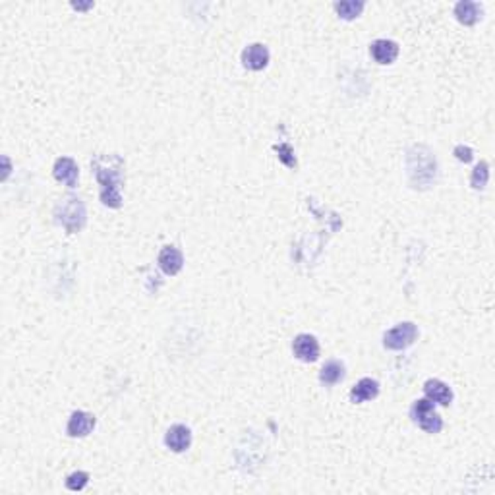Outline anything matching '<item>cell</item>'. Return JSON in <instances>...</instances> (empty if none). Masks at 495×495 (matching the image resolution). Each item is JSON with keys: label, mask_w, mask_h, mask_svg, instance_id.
<instances>
[{"label": "cell", "mask_w": 495, "mask_h": 495, "mask_svg": "<svg viewBox=\"0 0 495 495\" xmlns=\"http://www.w3.org/2000/svg\"><path fill=\"white\" fill-rule=\"evenodd\" d=\"M97 182L101 184V201L111 209L122 205V184H124V163L118 155H101L93 161Z\"/></svg>", "instance_id": "cell-1"}, {"label": "cell", "mask_w": 495, "mask_h": 495, "mask_svg": "<svg viewBox=\"0 0 495 495\" xmlns=\"http://www.w3.org/2000/svg\"><path fill=\"white\" fill-rule=\"evenodd\" d=\"M407 173L412 188L426 190L435 182L437 163L434 153L426 146H412L407 151Z\"/></svg>", "instance_id": "cell-2"}, {"label": "cell", "mask_w": 495, "mask_h": 495, "mask_svg": "<svg viewBox=\"0 0 495 495\" xmlns=\"http://www.w3.org/2000/svg\"><path fill=\"white\" fill-rule=\"evenodd\" d=\"M54 221L61 226H64V230L68 235L79 233L86 226L87 221V211L84 201L79 200L78 196H66L54 207Z\"/></svg>", "instance_id": "cell-3"}, {"label": "cell", "mask_w": 495, "mask_h": 495, "mask_svg": "<svg viewBox=\"0 0 495 495\" xmlns=\"http://www.w3.org/2000/svg\"><path fill=\"white\" fill-rule=\"evenodd\" d=\"M410 416L414 420V424H418L427 434H439L443 430V420L435 412L432 400H416L410 409Z\"/></svg>", "instance_id": "cell-4"}, {"label": "cell", "mask_w": 495, "mask_h": 495, "mask_svg": "<svg viewBox=\"0 0 495 495\" xmlns=\"http://www.w3.org/2000/svg\"><path fill=\"white\" fill-rule=\"evenodd\" d=\"M418 337V327L412 322L399 323L397 327L389 329L383 335V347L389 350H404L409 348Z\"/></svg>", "instance_id": "cell-5"}, {"label": "cell", "mask_w": 495, "mask_h": 495, "mask_svg": "<svg viewBox=\"0 0 495 495\" xmlns=\"http://www.w3.org/2000/svg\"><path fill=\"white\" fill-rule=\"evenodd\" d=\"M292 352L294 356L300 360V362H315L320 358V343L313 335H308V333H302L294 337V343H292Z\"/></svg>", "instance_id": "cell-6"}, {"label": "cell", "mask_w": 495, "mask_h": 495, "mask_svg": "<svg viewBox=\"0 0 495 495\" xmlns=\"http://www.w3.org/2000/svg\"><path fill=\"white\" fill-rule=\"evenodd\" d=\"M52 174L58 182L66 184L68 188H74L79 178L78 163L72 157H58L54 161V166H52Z\"/></svg>", "instance_id": "cell-7"}, {"label": "cell", "mask_w": 495, "mask_h": 495, "mask_svg": "<svg viewBox=\"0 0 495 495\" xmlns=\"http://www.w3.org/2000/svg\"><path fill=\"white\" fill-rule=\"evenodd\" d=\"M97 420L93 414L84 412V410H76L72 412V416L68 420V426H66V434L70 437H86L93 432Z\"/></svg>", "instance_id": "cell-8"}, {"label": "cell", "mask_w": 495, "mask_h": 495, "mask_svg": "<svg viewBox=\"0 0 495 495\" xmlns=\"http://www.w3.org/2000/svg\"><path fill=\"white\" fill-rule=\"evenodd\" d=\"M242 64L248 70L260 72L269 64V49L261 43L248 45L242 51Z\"/></svg>", "instance_id": "cell-9"}, {"label": "cell", "mask_w": 495, "mask_h": 495, "mask_svg": "<svg viewBox=\"0 0 495 495\" xmlns=\"http://www.w3.org/2000/svg\"><path fill=\"white\" fill-rule=\"evenodd\" d=\"M165 445L173 453H184L186 449H190L191 445L190 427L182 426V424H174V426L168 427V432L165 434Z\"/></svg>", "instance_id": "cell-10"}, {"label": "cell", "mask_w": 495, "mask_h": 495, "mask_svg": "<svg viewBox=\"0 0 495 495\" xmlns=\"http://www.w3.org/2000/svg\"><path fill=\"white\" fill-rule=\"evenodd\" d=\"M157 263H159V267L163 269V273L174 277V275H178L180 269H182L184 256L178 248H174V246H165V248L159 252V260H157Z\"/></svg>", "instance_id": "cell-11"}, {"label": "cell", "mask_w": 495, "mask_h": 495, "mask_svg": "<svg viewBox=\"0 0 495 495\" xmlns=\"http://www.w3.org/2000/svg\"><path fill=\"white\" fill-rule=\"evenodd\" d=\"M370 54L377 64H391L399 56V45L389 39H377L370 45Z\"/></svg>", "instance_id": "cell-12"}, {"label": "cell", "mask_w": 495, "mask_h": 495, "mask_svg": "<svg viewBox=\"0 0 495 495\" xmlns=\"http://www.w3.org/2000/svg\"><path fill=\"white\" fill-rule=\"evenodd\" d=\"M424 393H426V399L432 402H437L441 407H449L453 402V391L447 383L439 382V379H427L424 383Z\"/></svg>", "instance_id": "cell-13"}, {"label": "cell", "mask_w": 495, "mask_h": 495, "mask_svg": "<svg viewBox=\"0 0 495 495\" xmlns=\"http://www.w3.org/2000/svg\"><path fill=\"white\" fill-rule=\"evenodd\" d=\"M482 4H478V2H472V0H461V2H457V6H455V16H457V19L461 22V24H464V26H474V24H478V19L482 17Z\"/></svg>", "instance_id": "cell-14"}, {"label": "cell", "mask_w": 495, "mask_h": 495, "mask_svg": "<svg viewBox=\"0 0 495 495\" xmlns=\"http://www.w3.org/2000/svg\"><path fill=\"white\" fill-rule=\"evenodd\" d=\"M377 395H379V383L372 379V377H364V379H360V382L352 387L350 400L360 404V402H366V400L375 399Z\"/></svg>", "instance_id": "cell-15"}, {"label": "cell", "mask_w": 495, "mask_h": 495, "mask_svg": "<svg viewBox=\"0 0 495 495\" xmlns=\"http://www.w3.org/2000/svg\"><path fill=\"white\" fill-rule=\"evenodd\" d=\"M343 377H345V366H343V362H339V360H329V362L322 368V372H320V382H322L325 387L337 385L339 382H343Z\"/></svg>", "instance_id": "cell-16"}, {"label": "cell", "mask_w": 495, "mask_h": 495, "mask_svg": "<svg viewBox=\"0 0 495 495\" xmlns=\"http://www.w3.org/2000/svg\"><path fill=\"white\" fill-rule=\"evenodd\" d=\"M335 10L343 19H354L362 14L364 10V2L362 0H343L335 4Z\"/></svg>", "instance_id": "cell-17"}, {"label": "cell", "mask_w": 495, "mask_h": 495, "mask_svg": "<svg viewBox=\"0 0 495 495\" xmlns=\"http://www.w3.org/2000/svg\"><path fill=\"white\" fill-rule=\"evenodd\" d=\"M487 178H489V165H487V161H480L478 165L474 166V171H472L470 184H472L474 190H484L487 184Z\"/></svg>", "instance_id": "cell-18"}, {"label": "cell", "mask_w": 495, "mask_h": 495, "mask_svg": "<svg viewBox=\"0 0 495 495\" xmlns=\"http://www.w3.org/2000/svg\"><path fill=\"white\" fill-rule=\"evenodd\" d=\"M87 482H89V474L84 470H78V472H72L66 478V487L72 492H81L87 486Z\"/></svg>", "instance_id": "cell-19"}, {"label": "cell", "mask_w": 495, "mask_h": 495, "mask_svg": "<svg viewBox=\"0 0 495 495\" xmlns=\"http://www.w3.org/2000/svg\"><path fill=\"white\" fill-rule=\"evenodd\" d=\"M275 151L278 153V161H283L288 168H294L296 166V157L292 148L288 143H281V146H275Z\"/></svg>", "instance_id": "cell-20"}, {"label": "cell", "mask_w": 495, "mask_h": 495, "mask_svg": "<svg viewBox=\"0 0 495 495\" xmlns=\"http://www.w3.org/2000/svg\"><path fill=\"white\" fill-rule=\"evenodd\" d=\"M453 153H455V157H457L461 163H470V161L474 159V151H472L469 146H457Z\"/></svg>", "instance_id": "cell-21"}]
</instances>
